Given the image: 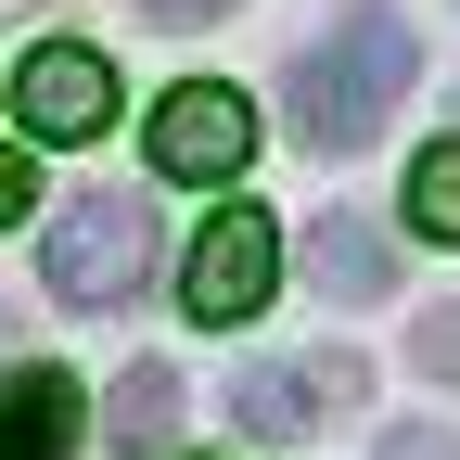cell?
Here are the masks:
<instances>
[{"instance_id": "9", "label": "cell", "mask_w": 460, "mask_h": 460, "mask_svg": "<svg viewBox=\"0 0 460 460\" xmlns=\"http://www.w3.org/2000/svg\"><path fill=\"white\" fill-rule=\"evenodd\" d=\"M102 435L128 447V460H166V447H180V371H166V358H128L115 396H102Z\"/></svg>"}, {"instance_id": "10", "label": "cell", "mask_w": 460, "mask_h": 460, "mask_svg": "<svg viewBox=\"0 0 460 460\" xmlns=\"http://www.w3.org/2000/svg\"><path fill=\"white\" fill-rule=\"evenodd\" d=\"M410 217L435 230V243H460V141H422L410 154Z\"/></svg>"}, {"instance_id": "5", "label": "cell", "mask_w": 460, "mask_h": 460, "mask_svg": "<svg viewBox=\"0 0 460 460\" xmlns=\"http://www.w3.org/2000/svg\"><path fill=\"white\" fill-rule=\"evenodd\" d=\"M243 154H256V102L230 77H192L154 102V180H243Z\"/></svg>"}, {"instance_id": "14", "label": "cell", "mask_w": 460, "mask_h": 460, "mask_svg": "<svg viewBox=\"0 0 460 460\" xmlns=\"http://www.w3.org/2000/svg\"><path fill=\"white\" fill-rule=\"evenodd\" d=\"M141 13H154V26H217L230 0H141Z\"/></svg>"}, {"instance_id": "2", "label": "cell", "mask_w": 460, "mask_h": 460, "mask_svg": "<svg viewBox=\"0 0 460 460\" xmlns=\"http://www.w3.org/2000/svg\"><path fill=\"white\" fill-rule=\"evenodd\" d=\"M39 281H51V307H128L154 281V205L141 192H77L39 243Z\"/></svg>"}, {"instance_id": "6", "label": "cell", "mask_w": 460, "mask_h": 460, "mask_svg": "<svg viewBox=\"0 0 460 460\" xmlns=\"http://www.w3.org/2000/svg\"><path fill=\"white\" fill-rule=\"evenodd\" d=\"M13 115L39 141H102V115H115V65L90 39H39L26 51V77H13Z\"/></svg>"}, {"instance_id": "8", "label": "cell", "mask_w": 460, "mask_h": 460, "mask_svg": "<svg viewBox=\"0 0 460 460\" xmlns=\"http://www.w3.org/2000/svg\"><path fill=\"white\" fill-rule=\"evenodd\" d=\"M90 396L65 371H0V460H77Z\"/></svg>"}, {"instance_id": "4", "label": "cell", "mask_w": 460, "mask_h": 460, "mask_svg": "<svg viewBox=\"0 0 460 460\" xmlns=\"http://www.w3.org/2000/svg\"><path fill=\"white\" fill-rule=\"evenodd\" d=\"M269 281H281V230H269L256 205H217L205 243H192V269H180V307H192L205 332H243V320L269 307Z\"/></svg>"}, {"instance_id": "13", "label": "cell", "mask_w": 460, "mask_h": 460, "mask_svg": "<svg viewBox=\"0 0 460 460\" xmlns=\"http://www.w3.org/2000/svg\"><path fill=\"white\" fill-rule=\"evenodd\" d=\"M26 205H39V166H26V154H0V230H13Z\"/></svg>"}, {"instance_id": "3", "label": "cell", "mask_w": 460, "mask_h": 460, "mask_svg": "<svg viewBox=\"0 0 460 460\" xmlns=\"http://www.w3.org/2000/svg\"><path fill=\"white\" fill-rule=\"evenodd\" d=\"M217 410L243 422V435H269V447H295V435H320L332 410H371V358H358V345H320V358H243Z\"/></svg>"}, {"instance_id": "7", "label": "cell", "mask_w": 460, "mask_h": 460, "mask_svg": "<svg viewBox=\"0 0 460 460\" xmlns=\"http://www.w3.org/2000/svg\"><path fill=\"white\" fill-rule=\"evenodd\" d=\"M307 281H320L332 307H371V295H396V230H384V217H358V205L307 217Z\"/></svg>"}, {"instance_id": "11", "label": "cell", "mask_w": 460, "mask_h": 460, "mask_svg": "<svg viewBox=\"0 0 460 460\" xmlns=\"http://www.w3.org/2000/svg\"><path fill=\"white\" fill-rule=\"evenodd\" d=\"M410 358H422L435 384H460V307H422V320H410Z\"/></svg>"}, {"instance_id": "12", "label": "cell", "mask_w": 460, "mask_h": 460, "mask_svg": "<svg viewBox=\"0 0 460 460\" xmlns=\"http://www.w3.org/2000/svg\"><path fill=\"white\" fill-rule=\"evenodd\" d=\"M371 460H460V435H447V422H384Z\"/></svg>"}, {"instance_id": "1", "label": "cell", "mask_w": 460, "mask_h": 460, "mask_svg": "<svg viewBox=\"0 0 460 460\" xmlns=\"http://www.w3.org/2000/svg\"><path fill=\"white\" fill-rule=\"evenodd\" d=\"M410 77H422L410 13H384V0H345V13L295 51V65H281L295 141H307V154H358V141H384V115L410 102Z\"/></svg>"}]
</instances>
